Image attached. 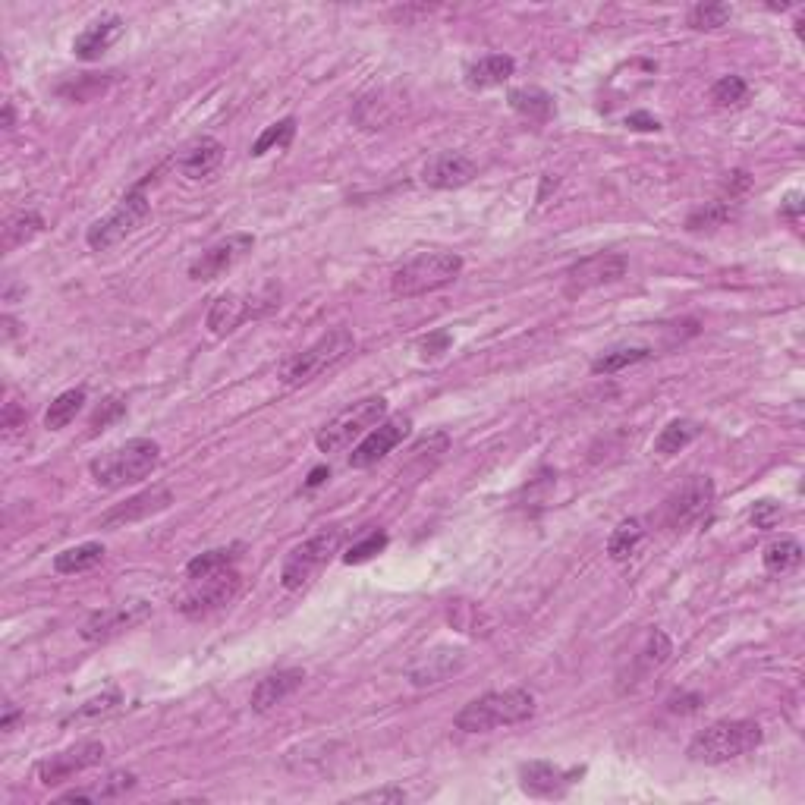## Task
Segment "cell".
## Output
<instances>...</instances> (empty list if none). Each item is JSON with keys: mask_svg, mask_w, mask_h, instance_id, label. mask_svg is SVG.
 I'll return each mask as SVG.
<instances>
[{"mask_svg": "<svg viewBox=\"0 0 805 805\" xmlns=\"http://www.w3.org/2000/svg\"><path fill=\"white\" fill-rule=\"evenodd\" d=\"M170 504H173V491L170 488L142 491L136 497H129L126 504H117L114 510H107L101 516V529H123V526H129V522H139V519H148L155 513H164Z\"/></svg>", "mask_w": 805, "mask_h": 805, "instance_id": "cell-18", "label": "cell"}, {"mask_svg": "<svg viewBox=\"0 0 805 805\" xmlns=\"http://www.w3.org/2000/svg\"><path fill=\"white\" fill-rule=\"evenodd\" d=\"M123 29H126V23L120 16H101V19H95V23L85 29V32H79L76 35V41H73V54L79 57V60H85V63H92V60H101V54L104 51H111V45L114 41L123 35Z\"/></svg>", "mask_w": 805, "mask_h": 805, "instance_id": "cell-23", "label": "cell"}, {"mask_svg": "<svg viewBox=\"0 0 805 805\" xmlns=\"http://www.w3.org/2000/svg\"><path fill=\"white\" fill-rule=\"evenodd\" d=\"M475 161L460 155V151H441L422 167V183L431 189H460L475 180Z\"/></svg>", "mask_w": 805, "mask_h": 805, "instance_id": "cell-19", "label": "cell"}, {"mask_svg": "<svg viewBox=\"0 0 805 805\" xmlns=\"http://www.w3.org/2000/svg\"><path fill=\"white\" fill-rule=\"evenodd\" d=\"M16 717H19V711H16L13 705H7V714H4V721H0V730H10Z\"/></svg>", "mask_w": 805, "mask_h": 805, "instance_id": "cell-52", "label": "cell"}, {"mask_svg": "<svg viewBox=\"0 0 805 805\" xmlns=\"http://www.w3.org/2000/svg\"><path fill=\"white\" fill-rule=\"evenodd\" d=\"M626 126L629 129H636V133H658L661 129V123L651 117V114H645V111H636V114H629L626 117Z\"/></svg>", "mask_w": 805, "mask_h": 805, "instance_id": "cell-48", "label": "cell"}, {"mask_svg": "<svg viewBox=\"0 0 805 805\" xmlns=\"http://www.w3.org/2000/svg\"><path fill=\"white\" fill-rule=\"evenodd\" d=\"M101 761H104V746L95 743V739H85V743H76L57 755L41 758L35 765V777L45 783V787H57V783H67L76 774L101 765Z\"/></svg>", "mask_w": 805, "mask_h": 805, "instance_id": "cell-12", "label": "cell"}, {"mask_svg": "<svg viewBox=\"0 0 805 805\" xmlns=\"http://www.w3.org/2000/svg\"><path fill=\"white\" fill-rule=\"evenodd\" d=\"M746 98H749V82L743 76H721L711 85L714 107H739Z\"/></svg>", "mask_w": 805, "mask_h": 805, "instance_id": "cell-38", "label": "cell"}, {"mask_svg": "<svg viewBox=\"0 0 805 805\" xmlns=\"http://www.w3.org/2000/svg\"><path fill=\"white\" fill-rule=\"evenodd\" d=\"M761 727L755 721H717L692 736L686 755L695 765H727L761 746Z\"/></svg>", "mask_w": 805, "mask_h": 805, "instance_id": "cell-3", "label": "cell"}, {"mask_svg": "<svg viewBox=\"0 0 805 805\" xmlns=\"http://www.w3.org/2000/svg\"><path fill=\"white\" fill-rule=\"evenodd\" d=\"M123 416H126V403L117 400V397H111V400H104V403L95 409V416H92L89 428H92V431H101V428H107V425L117 422V419H123Z\"/></svg>", "mask_w": 805, "mask_h": 805, "instance_id": "cell-43", "label": "cell"}, {"mask_svg": "<svg viewBox=\"0 0 805 805\" xmlns=\"http://www.w3.org/2000/svg\"><path fill=\"white\" fill-rule=\"evenodd\" d=\"M714 507V482L708 475H689L686 482L667 497L664 504V526L683 532L699 526Z\"/></svg>", "mask_w": 805, "mask_h": 805, "instance_id": "cell-11", "label": "cell"}, {"mask_svg": "<svg viewBox=\"0 0 805 805\" xmlns=\"http://www.w3.org/2000/svg\"><path fill=\"white\" fill-rule=\"evenodd\" d=\"M111 82H114V73H107L104 79H98V76H79L73 85H60L57 95L70 98V101H92V98L101 95Z\"/></svg>", "mask_w": 805, "mask_h": 805, "instance_id": "cell-40", "label": "cell"}, {"mask_svg": "<svg viewBox=\"0 0 805 805\" xmlns=\"http://www.w3.org/2000/svg\"><path fill=\"white\" fill-rule=\"evenodd\" d=\"M733 217V208L730 202H708L705 208H695L689 217H686V227L692 233H702V230H717V227H724L727 221Z\"/></svg>", "mask_w": 805, "mask_h": 805, "instance_id": "cell-37", "label": "cell"}, {"mask_svg": "<svg viewBox=\"0 0 805 805\" xmlns=\"http://www.w3.org/2000/svg\"><path fill=\"white\" fill-rule=\"evenodd\" d=\"M239 585H243V579H239L236 567L217 570V573H208L199 579H186V592L177 601V611L189 620L208 617L211 611H221L224 604H230L236 598Z\"/></svg>", "mask_w": 805, "mask_h": 805, "instance_id": "cell-10", "label": "cell"}, {"mask_svg": "<svg viewBox=\"0 0 805 805\" xmlns=\"http://www.w3.org/2000/svg\"><path fill=\"white\" fill-rule=\"evenodd\" d=\"M85 403V390L82 387H73V390H63V394L48 406L45 412V428L51 431H60V428H67L73 419H76V412L82 409Z\"/></svg>", "mask_w": 805, "mask_h": 805, "instance_id": "cell-33", "label": "cell"}, {"mask_svg": "<svg viewBox=\"0 0 805 805\" xmlns=\"http://www.w3.org/2000/svg\"><path fill=\"white\" fill-rule=\"evenodd\" d=\"M670 655H673V645H670L667 633H661V629H651L648 639H645L642 655H639V664H642V670L648 673V670L664 667V664L670 661Z\"/></svg>", "mask_w": 805, "mask_h": 805, "instance_id": "cell-39", "label": "cell"}, {"mask_svg": "<svg viewBox=\"0 0 805 805\" xmlns=\"http://www.w3.org/2000/svg\"><path fill=\"white\" fill-rule=\"evenodd\" d=\"M702 434V425L699 422H692V419H673L661 428L658 434V441H655V453L658 456H673V453H680L686 450L695 438Z\"/></svg>", "mask_w": 805, "mask_h": 805, "instance_id": "cell-29", "label": "cell"}, {"mask_svg": "<svg viewBox=\"0 0 805 805\" xmlns=\"http://www.w3.org/2000/svg\"><path fill=\"white\" fill-rule=\"evenodd\" d=\"M353 350H356V337L350 328L340 324V328L324 331L312 346H306L302 353L287 359L284 368H280V381L287 387H306L318 381L324 372H331L334 365H340Z\"/></svg>", "mask_w": 805, "mask_h": 805, "instance_id": "cell-5", "label": "cell"}, {"mask_svg": "<svg viewBox=\"0 0 805 805\" xmlns=\"http://www.w3.org/2000/svg\"><path fill=\"white\" fill-rule=\"evenodd\" d=\"M642 541H645V522L639 516H629L607 538V554H611L614 563H623L639 551Z\"/></svg>", "mask_w": 805, "mask_h": 805, "instance_id": "cell-28", "label": "cell"}, {"mask_svg": "<svg viewBox=\"0 0 805 805\" xmlns=\"http://www.w3.org/2000/svg\"><path fill=\"white\" fill-rule=\"evenodd\" d=\"M328 475H331V472H328V469H324V466H321V469H315V472L309 475V482H306V488H318V485H321V482H324V478H328Z\"/></svg>", "mask_w": 805, "mask_h": 805, "instance_id": "cell-51", "label": "cell"}, {"mask_svg": "<svg viewBox=\"0 0 805 805\" xmlns=\"http://www.w3.org/2000/svg\"><path fill=\"white\" fill-rule=\"evenodd\" d=\"M463 271V258L453 252H419L416 258L390 274V293L397 299H416L434 290L450 287Z\"/></svg>", "mask_w": 805, "mask_h": 805, "instance_id": "cell-4", "label": "cell"}, {"mask_svg": "<svg viewBox=\"0 0 805 805\" xmlns=\"http://www.w3.org/2000/svg\"><path fill=\"white\" fill-rule=\"evenodd\" d=\"M463 664H466L463 648H438L409 667V683L412 686H438V683L450 680L456 670H463Z\"/></svg>", "mask_w": 805, "mask_h": 805, "instance_id": "cell-22", "label": "cell"}, {"mask_svg": "<svg viewBox=\"0 0 805 805\" xmlns=\"http://www.w3.org/2000/svg\"><path fill=\"white\" fill-rule=\"evenodd\" d=\"M148 617H151V604H145V601H123L114 607H104V611H95L82 623V639L85 642H107V639L126 633V629L139 626Z\"/></svg>", "mask_w": 805, "mask_h": 805, "instance_id": "cell-15", "label": "cell"}, {"mask_svg": "<svg viewBox=\"0 0 805 805\" xmlns=\"http://www.w3.org/2000/svg\"><path fill=\"white\" fill-rule=\"evenodd\" d=\"M478 607L472 601H450V623L463 633H478Z\"/></svg>", "mask_w": 805, "mask_h": 805, "instance_id": "cell-42", "label": "cell"}, {"mask_svg": "<svg viewBox=\"0 0 805 805\" xmlns=\"http://www.w3.org/2000/svg\"><path fill=\"white\" fill-rule=\"evenodd\" d=\"M799 214H802V195L799 192H790L787 199L780 202V217H787V221L799 224Z\"/></svg>", "mask_w": 805, "mask_h": 805, "instance_id": "cell-50", "label": "cell"}, {"mask_svg": "<svg viewBox=\"0 0 805 805\" xmlns=\"http://www.w3.org/2000/svg\"><path fill=\"white\" fill-rule=\"evenodd\" d=\"M133 787H136V774L117 771V774H111L104 783H98V787H92V790H70V793H63L60 802H101V799H117V796H123L126 790H133Z\"/></svg>", "mask_w": 805, "mask_h": 805, "instance_id": "cell-30", "label": "cell"}, {"mask_svg": "<svg viewBox=\"0 0 805 805\" xmlns=\"http://www.w3.org/2000/svg\"><path fill=\"white\" fill-rule=\"evenodd\" d=\"M535 695L522 686L500 689V692H485L475 702H469L460 714L453 717L456 730L463 733H491L497 727H513L526 724L535 717Z\"/></svg>", "mask_w": 805, "mask_h": 805, "instance_id": "cell-1", "label": "cell"}, {"mask_svg": "<svg viewBox=\"0 0 805 805\" xmlns=\"http://www.w3.org/2000/svg\"><path fill=\"white\" fill-rule=\"evenodd\" d=\"M151 180H155V173H148L142 183H136L133 189L123 195L111 214L98 217V221L89 227V233H85V243H89V249H95V252L114 249L117 243H123L126 236H133L145 224V217L151 214V202L145 195V186Z\"/></svg>", "mask_w": 805, "mask_h": 805, "instance_id": "cell-6", "label": "cell"}, {"mask_svg": "<svg viewBox=\"0 0 805 805\" xmlns=\"http://www.w3.org/2000/svg\"><path fill=\"white\" fill-rule=\"evenodd\" d=\"M387 416V400L384 397H365L359 403H350L346 409H340L337 416L318 431V450L321 453H334L350 447L356 438H365L375 425H381Z\"/></svg>", "mask_w": 805, "mask_h": 805, "instance_id": "cell-9", "label": "cell"}, {"mask_svg": "<svg viewBox=\"0 0 805 805\" xmlns=\"http://www.w3.org/2000/svg\"><path fill=\"white\" fill-rule=\"evenodd\" d=\"M629 271V261L626 255L620 252H598V255H589L576 261V265L567 271V293H585V290H595V287H604V284H617L623 280Z\"/></svg>", "mask_w": 805, "mask_h": 805, "instance_id": "cell-13", "label": "cell"}, {"mask_svg": "<svg viewBox=\"0 0 805 805\" xmlns=\"http://www.w3.org/2000/svg\"><path fill=\"white\" fill-rule=\"evenodd\" d=\"M296 136V117H284V120H277L271 123L265 133H261L252 145V158H261V155H268L271 148H287Z\"/></svg>", "mask_w": 805, "mask_h": 805, "instance_id": "cell-36", "label": "cell"}, {"mask_svg": "<svg viewBox=\"0 0 805 805\" xmlns=\"http://www.w3.org/2000/svg\"><path fill=\"white\" fill-rule=\"evenodd\" d=\"M104 545L101 541H82V545H76V548H67V551H60L57 557H54V570L60 573V576H76V573H89V570H95L98 563L104 560Z\"/></svg>", "mask_w": 805, "mask_h": 805, "instance_id": "cell-26", "label": "cell"}, {"mask_svg": "<svg viewBox=\"0 0 805 805\" xmlns=\"http://www.w3.org/2000/svg\"><path fill=\"white\" fill-rule=\"evenodd\" d=\"M733 16V7L730 4H695L686 16V26L695 29V32H714V29H724Z\"/></svg>", "mask_w": 805, "mask_h": 805, "instance_id": "cell-34", "label": "cell"}, {"mask_svg": "<svg viewBox=\"0 0 805 805\" xmlns=\"http://www.w3.org/2000/svg\"><path fill=\"white\" fill-rule=\"evenodd\" d=\"M4 129H13V104H4Z\"/></svg>", "mask_w": 805, "mask_h": 805, "instance_id": "cell-54", "label": "cell"}, {"mask_svg": "<svg viewBox=\"0 0 805 805\" xmlns=\"http://www.w3.org/2000/svg\"><path fill=\"white\" fill-rule=\"evenodd\" d=\"M447 346H450V331H438V334H431V337L422 343V356H425V359H431V356L444 353Z\"/></svg>", "mask_w": 805, "mask_h": 805, "instance_id": "cell-49", "label": "cell"}, {"mask_svg": "<svg viewBox=\"0 0 805 805\" xmlns=\"http://www.w3.org/2000/svg\"><path fill=\"white\" fill-rule=\"evenodd\" d=\"M161 463V444L151 441V438H133L126 441L114 450H107L101 456L89 463V472L95 478L98 488H123V485H133V482H142L151 472L158 469Z\"/></svg>", "mask_w": 805, "mask_h": 805, "instance_id": "cell-2", "label": "cell"}, {"mask_svg": "<svg viewBox=\"0 0 805 805\" xmlns=\"http://www.w3.org/2000/svg\"><path fill=\"white\" fill-rule=\"evenodd\" d=\"M120 705V692L117 689H111V692H104V695H98V699H92V702H85L82 708H76L73 711V717H92V714H107V711H114Z\"/></svg>", "mask_w": 805, "mask_h": 805, "instance_id": "cell-45", "label": "cell"}, {"mask_svg": "<svg viewBox=\"0 0 805 805\" xmlns=\"http://www.w3.org/2000/svg\"><path fill=\"white\" fill-rule=\"evenodd\" d=\"M412 428V419L409 416H394V419H384L381 425H375L372 431L365 434V438L353 447L350 453V466L353 469H368L381 463L387 453H394Z\"/></svg>", "mask_w": 805, "mask_h": 805, "instance_id": "cell-14", "label": "cell"}, {"mask_svg": "<svg viewBox=\"0 0 805 805\" xmlns=\"http://www.w3.org/2000/svg\"><path fill=\"white\" fill-rule=\"evenodd\" d=\"M582 777V768H560L554 761H526L519 765V787L538 799H557Z\"/></svg>", "mask_w": 805, "mask_h": 805, "instance_id": "cell-16", "label": "cell"}, {"mask_svg": "<svg viewBox=\"0 0 805 805\" xmlns=\"http://www.w3.org/2000/svg\"><path fill=\"white\" fill-rule=\"evenodd\" d=\"M0 428H4L7 438H13L16 431H23L26 428V409L19 406V403H7L4 406V416H0Z\"/></svg>", "mask_w": 805, "mask_h": 805, "instance_id": "cell-46", "label": "cell"}, {"mask_svg": "<svg viewBox=\"0 0 805 805\" xmlns=\"http://www.w3.org/2000/svg\"><path fill=\"white\" fill-rule=\"evenodd\" d=\"M761 563H765V570L771 576H783V573H793L799 570L802 563V545L793 538V535H780L774 538L771 545L761 554Z\"/></svg>", "mask_w": 805, "mask_h": 805, "instance_id": "cell-27", "label": "cell"}, {"mask_svg": "<svg viewBox=\"0 0 805 805\" xmlns=\"http://www.w3.org/2000/svg\"><path fill=\"white\" fill-rule=\"evenodd\" d=\"M343 545V529L340 526H331V529H321L318 535L306 538L302 545H296L287 560H284V570H280V585H284L287 592H299L306 589V585L328 567L331 557L340 551Z\"/></svg>", "mask_w": 805, "mask_h": 805, "instance_id": "cell-8", "label": "cell"}, {"mask_svg": "<svg viewBox=\"0 0 805 805\" xmlns=\"http://www.w3.org/2000/svg\"><path fill=\"white\" fill-rule=\"evenodd\" d=\"M41 230H45V217L38 211H16L4 227V249L26 246Z\"/></svg>", "mask_w": 805, "mask_h": 805, "instance_id": "cell-32", "label": "cell"}, {"mask_svg": "<svg viewBox=\"0 0 805 805\" xmlns=\"http://www.w3.org/2000/svg\"><path fill=\"white\" fill-rule=\"evenodd\" d=\"M645 359H651L648 346H620V350H607L592 362V375H617L623 368L639 365Z\"/></svg>", "mask_w": 805, "mask_h": 805, "instance_id": "cell-31", "label": "cell"}, {"mask_svg": "<svg viewBox=\"0 0 805 805\" xmlns=\"http://www.w3.org/2000/svg\"><path fill=\"white\" fill-rule=\"evenodd\" d=\"M13 334H16V321L10 315H4V340H13Z\"/></svg>", "mask_w": 805, "mask_h": 805, "instance_id": "cell-53", "label": "cell"}, {"mask_svg": "<svg viewBox=\"0 0 805 805\" xmlns=\"http://www.w3.org/2000/svg\"><path fill=\"white\" fill-rule=\"evenodd\" d=\"M252 246H255L252 233H233L195 258L189 265V277L192 280H217L221 274H227L246 252H252Z\"/></svg>", "mask_w": 805, "mask_h": 805, "instance_id": "cell-17", "label": "cell"}, {"mask_svg": "<svg viewBox=\"0 0 805 805\" xmlns=\"http://www.w3.org/2000/svg\"><path fill=\"white\" fill-rule=\"evenodd\" d=\"M510 107L519 114V117H526L529 123H548L554 117V98L545 92V89H535V85H526V89H513L507 95Z\"/></svg>", "mask_w": 805, "mask_h": 805, "instance_id": "cell-25", "label": "cell"}, {"mask_svg": "<svg viewBox=\"0 0 805 805\" xmlns=\"http://www.w3.org/2000/svg\"><path fill=\"white\" fill-rule=\"evenodd\" d=\"M302 683H306V670H299V667L268 673V677L258 680V686L252 689V711L258 714L274 711L277 705H284Z\"/></svg>", "mask_w": 805, "mask_h": 805, "instance_id": "cell-21", "label": "cell"}, {"mask_svg": "<svg viewBox=\"0 0 805 805\" xmlns=\"http://www.w3.org/2000/svg\"><path fill=\"white\" fill-rule=\"evenodd\" d=\"M356 802H406V793L400 787H387V790H372V793H359L353 796Z\"/></svg>", "mask_w": 805, "mask_h": 805, "instance_id": "cell-47", "label": "cell"}, {"mask_svg": "<svg viewBox=\"0 0 805 805\" xmlns=\"http://www.w3.org/2000/svg\"><path fill=\"white\" fill-rule=\"evenodd\" d=\"M236 548H217V551H205L199 557H192L186 563V579H199V576H208V573H217V570H227V567H236Z\"/></svg>", "mask_w": 805, "mask_h": 805, "instance_id": "cell-35", "label": "cell"}, {"mask_svg": "<svg viewBox=\"0 0 805 805\" xmlns=\"http://www.w3.org/2000/svg\"><path fill=\"white\" fill-rule=\"evenodd\" d=\"M387 535L384 532H372L368 538H362V541H356V545H350L346 548V554H343V563H365V560H372L375 554H381L384 548H387Z\"/></svg>", "mask_w": 805, "mask_h": 805, "instance_id": "cell-41", "label": "cell"}, {"mask_svg": "<svg viewBox=\"0 0 805 805\" xmlns=\"http://www.w3.org/2000/svg\"><path fill=\"white\" fill-rule=\"evenodd\" d=\"M516 73V60L510 54H488L482 60H475L466 70V85L469 89H494V85H504Z\"/></svg>", "mask_w": 805, "mask_h": 805, "instance_id": "cell-24", "label": "cell"}, {"mask_svg": "<svg viewBox=\"0 0 805 805\" xmlns=\"http://www.w3.org/2000/svg\"><path fill=\"white\" fill-rule=\"evenodd\" d=\"M224 161V145L214 136H199L189 145H183L177 155H173V167H177L186 180H205L221 167Z\"/></svg>", "mask_w": 805, "mask_h": 805, "instance_id": "cell-20", "label": "cell"}, {"mask_svg": "<svg viewBox=\"0 0 805 805\" xmlns=\"http://www.w3.org/2000/svg\"><path fill=\"white\" fill-rule=\"evenodd\" d=\"M277 306H280V284H274V280L261 284L255 293L227 290V293H221V296L211 302V309H208V331L214 337L233 334L239 324L255 321V318H265Z\"/></svg>", "mask_w": 805, "mask_h": 805, "instance_id": "cell-7", "label": "cell"}, {"mask_svg": "<svg viewBox=\"0 0 805 805\" xmlns=\"http://www.w3.org/2000/svg\"><path fill=\"white\" fill-rule=\"evenodd\" d=\"M780 516H783V510H780V504H774V500H758V504L752 507V513H749V519H752V526L755 529H774L777 522H780Z\"/></svg>", "mask_w": 805, "mask_h": 805, "instance_id": "cell-44", "label": "cell"}]
</instances>
